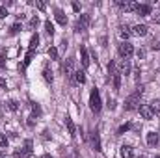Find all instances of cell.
<instances>
[{
	"mask_svg": "<svg viewBox=\"0 0 160 158\" xmlns=\"http://www.w3.org/2000/svg\"><path fill=\"white\" fill-rule=\"evenodd\" d=\"M38 43H39V36H38V34H34V36H32V39H30L28 52H26V56H24V63L21 65V71H24V69L30 65V62H32V58H34V52H36V48H38Z\"/></svg>",
	"mask_w": 160,
	"mask_h": 158,
	"instance_id": "6da1fadb",
	"label": "cell"
},
{
	"mask_svg": "<svg viewBox=\"0 0 160 158\" xmlns=\"http://www.w3.org/2000/svg\"><path fill=\"white\" fill-rule=\"evenodd\" d=\"M142 95H143V87L140 86V87H138L132 95H128V97H127V101H125V110H134Z\"/></svg>",
	"mask_w": 160,
	"mask_h": 158,
	"instance_id": "7a4b0ae2",
	"label": "cell"
},
{
	"mask_svg": "<svg viewBox=\"0 0 160 158\" xmlns=\"http://www.w3.org/2000/svg\"><path fill=\"white\" fill-rule=\"evenodd\" d=\"M101 95H99V89H91V93H89V108H91V112H95V114H99L101 112Z\"/></svg>",
	"mask_w": 160,
	"mask_h": 158,
	"instance_id": "3957f363",
	"label": "cell"
},
{
	"mask_svg": "<svg viewBox=\"0 0 160 158\" xmlns=\"http://www.w3.org/2000/svg\"><path fill=\"white\" fill-rule=\"evenodd\" d=\"M89 24H91V17H89V15H86V13H82L78 19H77L75 30H77V32H84V30H88V28H89Z\"/></svg>",
	"mask_w": 160,
	"mask_h": 158,
	"instance_id": "277c9868",
	"label": "cell"
},
{
	"mask_svg": "<svg viewBox=\"0 0 160 158\" xmlns=\"http://www.w3.org/2000/svg\"><path fill=\"white\" fill-rule=\"evenodd\" d=\"M118 50H119V56L123 58V60H128V58L134 54V47H132L128 41H123V43L119 45V48H118Z\"/></svg>",
	"mask_w": 160,
	"mask_h": 158,
	"instance_id": "5b68a950",
	"label": "cell"
},
{
	"mask_svg": "<svg viewBox=\"0 0 160 158\" xmlns=\"http://www.w3.org/2000/svg\"><path fill=\"white\" fill-rule=\"evenodd\" d=\"M15 156H17V158H30V156H32V140H26L24 147H22L21 151H17V153H15Z\"/></svg>",
	"mask_w": 160,
	"mask_h": 158,
	"instance_id": "8992f818",
	"label": "cell"
},
{
	"mask_svg": "<svg viewBox=\"0 0 160 158\" xmlns=\"http://www.w3.org/2000/svg\"><path fill=\"white\" fill-rule=\"evenodd\" d=\"M138 110H140V116H142L143 119H153V117H155V112L151 110V106H149V104H142Z\"/></svg>",
	"mask_w": 160,
	"mask_h": 158,
	"instance_id": "52a82bcc",
	"label": "cell"
},
{
	"mask_svg": "<svg viewBox=\"0 0 160 158\" xmlns=\"http://www.w3.org/2000/svg\"><path fill=\"white\" fill-rule=\"evenodd\" d=\"M63 73H65V77H67V78L75 77V60H73V58L65 62V65H63Z\"/></svg>",
	"mask_w": 160,
	"mask_h": 158,
	"instance_id": "ba28073f",
	"label": "cell"
},
{
	"mask_svg": "<svg viewBox=\"0 0 160 158\" xmlns=\"http://www.w3.org/2000/svg\"><path fill=\"white\" fill-rule=\"evenodd\" d=\"M80 62H82V67L84 69L89 67V54H88V48L86 47H80Z\"/></svg>",
	"mask_w": 160,
	"mask_h": 158,
	"instance_id": "9c48e42d",
	"label": "cell"
},
{
	"mask_svg": "<svg viewBox=\"0 0 160 158\" xmlns=\"http://www.w3.org/2000/svg\"><path fill=\"white\" fill-rule=\"evenodd\" d=\"M136 13L142 15V17H147V15H151V6L149 4H138L136 6Z\"/></svg>",
	"mask_w": 160,
	"mask_h": 158,
	"instance_id": "30bf717a",
	"label": "cell"
},
{
	"mask_svg": "<svg viewBox=\"0 0 160 158\" xmlns=\"http://www.w3.org/2000/svg\"><path fill=\"white\" fill-rule=\"evenodd\" d=\"M132 34L138 36V37H143V36H147V26L145 24H136L132 28Z\"/></svg>",
	"mask_w": 160,
	"mask_h": 158,
	"instance_id": "8fae6325",
	"label": "cell"
},
{
	"mask_svg": "<svg viewBox=\"0 0 160 158\" xmlns=\"http://www.w3.org/2000/svg\"><path fill=\"white\" fill-rule=\"evenodd\" d=\"M54 17H56V21H58V24H62V26L67 24V17H65V13H63L62 9H56V11H54Z\"/></svg>",
	"mask_w": 160,
	"mask_h": 158,
	"instance_id": "7c38bea8",
	"label": "cell"
},
{
	"mask_svg": "<svg viewBox=\"0 0 160 158\" xmlns=\"http://www.w3.org/2000/svg\"><path fill=\"white\" fill-rule=\"evenodd\" d=\"M65 126H67V132H69V136H71V138H75V134H77V128H75V123H73V119H71V117H65Z\"/></svg>",
	"mask_w": 160,
	"mask_h": 158,
	"instance_id": "4fadbf2b",
	"label": "cell"
},
{
	"mask_svg": "<svg viewBox=\"0 0 160 158\" xmlns=\"http://www.w3.org/2000/svg\"><path fill=\"white\" fill-rule=\"evenodd\" d=\"M128 73H130V62L123 60L119 63V75H128Z\"/></svg>",
	"mask_w": 160,
	"mask_h": 158,
	"instance_id": "5bb4252c",
	"label": "cell"
},
{
	"mask_svg": "<svg viewBox=\"0 0 160 158\" xmlns=\"http://www.w3.org/2000/svg\"><path fill=\"white\" fill-rule=\"evenodd\" d=\"M119 153H121V156H123V158H132V156H134V151H132V147H130V145H123Z\"/></svg>",
	"mask_w": 160,
	"mask_h": 158,
	"instance_id": "9a60e30c",
	"label": "cell"
},
{
	"mask_svg": "<svg viewBox=\"0 0 160 158\" xmlns=\"http://www.w3.org/2000/svg\"><path fill=\"white\" fill-rule=\"evenodd\" d=\"M157 143H158V134H157V132H149V134H147V145L155 147Z\"/></svg>",
	"mask_w": 160,
	"mask_h": 158,
	"instance_id": "2e32d148",
	"label": "cell"
},
{
	"mask_svg": "<svg viewBox=\"0 0 160 158\" xmlns=\"http://www.w3.org/2000/svg\"><path fill=\"white\" fill-rule=\"evenodd\" d=\"M91 143H93V149H95V151H101V138H99V132H93Z\"/></svg>",
	"mask_w": 160,
	"mask_h": 158,
	"instance_id": "e0dca14e",
	"label": "cell"
},
{
	"mask_svg": "<svg viewBox=\"0 0 160 158\" xmlns=\"http://www.w3.org/2000/svg\"><path fill=\"white\" fill-rule=\"evenodd\" d=\"M118 4H119L125 11H136V6H138V4H134V2H118Z\"/></svg>",
	"mask_w": 160,
	"mask_h": 158,
	"instance_id": "ac0fdd59",
	"label": "cell"
},
{
	"mask_svg": "<svg viewBox=\"0 0 160 158\" xmlns=\"http://www.w3.org/2000/svg\"><path fill=\"white\" fill-rule=\"evenodd\" d=\"M75 82L77 84H86V73L84 71H75Z\"/></svg>",
	"mask_w": 160,
	"mask_h": 158,
	"instance_id": "d6986e66",
	"label": "cell"
},
{
	"mask_svg": "<svg viewBox=\"0 0 160 158\" xmlns=\"http://www.w3.org/2000/svg\"><path fill=\"white\" fill-rule=\"evenodd\" d=\"M130 34H132V32L128 30V26H119V36H121V37H123L125 41L130 37Z\"/></svg>",
	"mask_w": 160,
	"mask_h": 158,
	"instance_id": "ffe728a7",
	"label": "cell"
},
{
	"mask_svg": "<svg viewBox=\"0 0 160 158\" xmlns=\"http://www.w3.org/2000/svg\"><path fill=\"white\" fill-rule=\"evenodd\" d=\"M45 30H47L48 36H52V34H54V24H52L50 21H45Z\"/></svg>",
	"mask_w": 160,
	"mask_h": 158,
	"instance_id": "44dd1931",
	"label": "cell"
},
{
	"mask_svg": "<svg viewBox=\"0 0 160 158\" xmlns=\"http://www.w3.org/2000/svg\"><path fill=\"white\" fill-rule=\"evenodd\" d=\"M149 106H151V110H153L155 114H158V112H160V99H157V101H153V102H151Z\"/></svg>",
	"mask_w": 160,
	"mask_h": 158,
	"instance_id": "7402d4cb",
	"label": "cell"
},
{
	"mask_svg": "<svg viewBox=\"0 0 160 158\" xmlns=\"http://www.w3.org/2000/svg\"><path fill=\"white\" fill-rule=\"evenodd\" d=\"M48 56H50V60H58V48L56 47H50L48 48Z\"/></svg>",
	"mask_w": 160,
	"mask_h": 158,
	"instance_id": "603a6c76",
	"label": "cell"
},
{
	"mask_svg": "<svg viewBox=\"0 0 160 158\" xmlns=\"http://www.w3.org/2000/svg\"><path fill=\"white\" fill-rule=\"evenodd\" d=\"M8 108H9L11 112H17V110H19V102H17V101H9V102H8Z\"/></svg>",
	"mask_w": 160,
	"mask_h": 158,
	"instance_id": "cb8c5ba5",
	"label": "cell"
},
{
	"mask_svg": "<svg viewBox=\"0 0 160 158\" xmlns=\"http://www.w3.org/2000/svg\"><path fill=\"white\" fill-rule=\"evenodd\" d=\"M43 78L47 80V82H52V73H50L48 69H45V71H43Z\"/></svg>",
	"mask_w": 160,
	"mask_h": 158,
	"instance_id": "d4e9b609",
	"label": "cell"
},
{
	"mask_svg": "<svg viewBox=\"0 0 160 158\" xmlns=\"http://www.w3.org/2000/svg\"><path fill=\"white\" fill-rule=\"evenodd\" d=\"M19 32H21V24H13V26H11V30H9V34H11V36H15V34H19Z\"/></svg>",
	"mask_w": 160,
	"mask_h": 158,
	"instance_id": "484cf974",
	"label": "cell"
},
{
	"mask_svg": "<svg viewBox=\"0 0 160 158\" xmlns=\"http://www.w3.org/2000/svg\"><path fill=\"white\" fill-rule=\"evenodd\" d=\"M128 128H130V125H128V123H127V125H121L119 128H118V134H125Z\"/></svg>",
	"mask_w": 160,
	"mask_h": 158,
	"instance_id": "4316f807",
	"label": "cell"
},
{
	"mask_svg": "<svg viewBox=\"0 0 160 158\" xmlns=\"http://www.w3.org/2000/svg\"><path fill=\"white\" fill-rule=\"evenodd\" d=\"M8 145V138H6V134H0V147H6Z\"/></svg>",
	"mask_w": 160,
	"mask_h": 158,
	"instance_id": "83f0119b",
	"label": "cell"
},
{
	"mask_svg": "<svg viewBox=\"0 0 160 158\" xmlns=\"http://www.w3.org/2000/svg\"><path fill=\"white\" fill-rule=\"evenodd\" d=\"M8 17V9L4 6H0V19H6Z\"/></svg>",
	"mask_w": 160,
	"mask_h": 158,
	"instance_id": "f1b7e54d",
	"label": "cell"
},
{
	"mask_svg": "<svg viewBox=\"0 0 160 158\" xmlns=\"http://www.w3.org/2000/svg\"><path fill=\"white\" fill-rule=\"evenodd\" d=\"M32 110H34V114H36V116H41V108H39V104H32Z\"/></svg>",
	"mask_w": 160,
	"mask_h": 158,
	"instance_id": "f546056e",
	"label": "cell"
},
{
	"mask_svg": "<svg viewBox=\"0 0 160 158\" xmlns=\"http://www.w3.org/2000/svg\"><path fill=\"white\" fill-rule=\"evenodd\" d=\"M151 21H153L155 24H160V15H153V17H151Z\"/></svg>",
	"mask_w": 160,
	"mask_h": 158,
	"instance_id": "4dcf8cb0",
	"label": "cell"
},
{
	"mask_svg": "<svg viewBox=\"0 0 160 158\" xmlns=\"http://www.w3.org/2000/svg\"><path fill=\"white\" fill-rule=\"evenodd\" d=\"M38 22H39V19H38V17H34V19L30 21V26L34 28V26H38Z\"/></svg>",
	"mask_w": 160,
	"mask_h": 158,
	"instance_id": "1f68e13d",
	"label": "cell"
},
{
	"mask_svg": "<svg viewBox=\"0 0 160 158\" xmlns=\"http://www.w3.org/2000/svg\"><path fill=\"white\" fill-rule=\"evenodd\" d=\"M36 6H38V7H39L41 11H43V9H45V4H43V2H36Z\"/></svg>",
	"mask_w": 160,
	"mask_h": 158,
	"instance_id": "d6a6232c",
	"label": "cell"
},
{
	"mask_svg": "<svg viewBox=\"0 0 160 158\" xmlns=\"http://www.w3.org/2000/svg\"><path fill=\"white\" fill-rule=\"evenodd\" d=\"M0 87H6V80L4 78H0Z\"/></svg>",
	"mask_w": 160,
	"mask_h": 158,
	"instance_id": "836d02e7",
	"label": "cell"
},
{
	"mask_svg": "<svg viewBox=\"0 0 160 158\" xmlns=\"http://www.w3.org/2000/svg\"><path fill=\"white\" fill-rule=\"evenodd\" d=\"M43 158H52V156H50V155H45V156H43Z\"/></svg>",
	"mask_w": 160,
	"mask_h": 158,
	"instance_id": "e575fe53",
	"label": "cell"
},
{
	"mask_svg": "<svg viewBox=\"0 0 160 158\" xmlns=\"http://www.w3.org/2000/svg\"><path fill=\"white\" fill-rule=\"evenodd\" d=\"M153 158H160V156H153Z\"/></svg>",
	"mask_w": 160,
	"mask_h": 158,
	"instance_id": "d590c367",
	"label": "cell"
}]
</instances>
